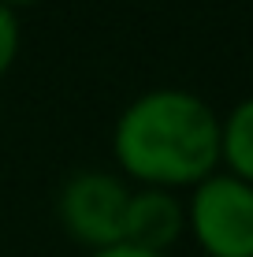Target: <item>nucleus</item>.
Wrapping results in <instances>:
<instances>
[{"instance_id":"obj_2","label":"nucleus","mask_w":253,"mask_h":257,"mask_svg":"<svg viewBox=\"0 0 253 257\" xmlns=\"http://www.w3.org/2000/svg\"><path fill=\"white\" fill-rule=\"evenodd\" d=\"M186 227L208 257H253V183L216 168L190 187Z\"/></svg>"},{"instance_id":"obj_7","label":"nucleus","mask_w":253,"mask_h":257,"mask_svg":"<svg viewBox=\"0 0 253 257\" xmlns=\"http://www.w3.org/2000/svg\"><path fill=\"white\" fill-rule=\"evenodd\" d=\"M86 257H168V253H149V250H138V246L116 242V246H104V250H90Z\"/></svg>"},{"instance_id":"obj_8","label":"nucleus","mask_w":253,"mask_h":257,"mask_svg":"<svg viewBox=\"0 0 253 257\" xmlns=\"http://www.w3.org/2000/svg\"><path fill=\"white\" fill-rule=\"evenodd\" d=\"M0 4H8V8H23V4H38V0H0Z\"/></svg>"},{"instance_id":"obj_4","label":"nucleus","mask_w":253,"mask_h":257,"mask_svg":"<svg viewBox=\"0 0 253 257\" xmlns=\"http://www.w3.org/2000/svg\"><path fill=\"white\" fill-rule=\"evenodd\" d=\"M186 231V201L164 187H138L130 190L127 216H123V242L149 253H168Z\"/></svg>"},{"instance_id":"obj_1","label":"nucleus","mask_w":253,"mask_h":257,"mask_svg":"<svg viewBox=\"0 0 253 257\" xmlns=\"http://www.w3.org/2000/svg\"><path fill=\"white\" fill-rule=\"evenodd\" d=\"M112 157L142 187H194L220 168V116L194 90L153 86L116 116Z\"/></svg>"},{"instance_id":"obj_6","label":"nucleus","mask_w":253,"mask_h":257,"mask_svg":"<svg viewBox=\"0 0 253 257\" xmlns=\"http://www.w3.org/2000/svg\"><path fill=\"white\" fill-rule=\"evenodd\" d=\"M19 45H23V26L15 8L0 4V78L12 71V64L19 60Z\"/></svg>"},{"instance_id":"obj_5","label":"nucleus","mask_w":253,"mask_h":257,"mask_svg":"<svg viewBox=\"0 0 253 257\" xmlns=\"http://www.w3.org/2000/svg\"><path fill=\"white\" fill-rule=\"evenodd\" d=\"M220 164L253 183V93L231 104L227 116H220Z\"/></svg>"},{"instance_id":"obj_3","label":"nucleus","mask_w":253,"mask_h":257,"mask_svg":"<svg viewBox=\"0 0 253 257\" xmlns=\"http://www.w3.org/2000/svg\"><path fill=\"white\" fill-rule=\"evenodd\" d=\"M130 190L123 175L104 172V168H78L56 190V220L86 250L123 242V216Z\"/></svg>"}]
</instances>
